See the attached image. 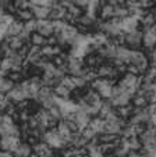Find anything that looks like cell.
<instances>
[{"instance_id":"cell-26","label":"cell","mask_w":156,"mask_h":157,"mask_svg":"<svg viewBox=\"0 0 156 157\" xmlns=\"http://www.w3.org/2000/svg\"><path fill=\"white\" fill-rule=\"evenodd\" d=\"M130 15V10L126 4H118V6L114 7V18H118V20H124Z\"/></svg>"},{"instance_id":"cell-27","label":"cell","mask_w":156,"mask_h":157,"mask_svg":"<svg viewBox=\"0 0 156 157\" xmlns=\"http://www.w3.org/2000/svg\"><path fill=\"white\" fill-rule=\"evenodd\" d=\"M7 78H9L14 85H20L24 79H27L22 71H10L9 74H7Z\"/></svg>"},{"instance_id":"cell-14","label":"cell","mask_w":156,"mask_h":157,"mask_svg":"<svg viewBox=\"0 0 156 157\" xmlns=\"http://www.w3.org/2000/svg\"><path fill=\"white\" fill-rule=\"evenodd\" d=\"M67 14V10L63 9L59 4H54L52 9H50V14H49V20L50 21H64V17Z\"/></svg>"},{"instance_id":"cell-33","label":"cell","mask_w":156,"mask_h":157,"mask_svg":"<svg viewBox=\"0 0 156 157\" xmlns=\"http://www.w3.org/2000/svg\"><path fill=\"white\" fill-rule=\"evenodd\" d=\"M126 72H128V74H133V75H137V77H141V72H139L138 67H137V65H133V64H128V65H127Z\"/></svg>"},{"instance_id":"cell-23","label":"cell","mask_w":156,"mask_h":157,"mask_svg":"<svg viewBox=\"0 0 156 157\" xmlns=\"http://www.w3.org/2000/svg\"><path fill=\"white\" fill-rule=\"evenodd\" d=\"M105 125H106V121L103 118H100V117H94V118L91 120V122H89V127H91L98 135L105 132Z\"/></svg>"},{"instance_id":"cell-3","label":"cell","mask_w":156,"mask_h":157,"mask_svg":"<svg viewBox=\"0 0 156 157\" xmlns=\"http://www.w3.org/2000/svg\"><path fill=\"white\" fill-rule=\"evenodd\" d=\"M142 46L149 52L156 48V25L142 31Z\"/></svg>"},{"instance_id":"cell-21","label":"cell","mask_w":156,"mask_h":157,"mask_svg":"<svg viewBox=\"0 0 156 157\" xmlns=\"http://www.w3.org/2000/svg\"><path fill=\"white\" fill-rule=\"evenodd\" d=\"M99 145H106V143H114V142H118L121 139L118 135H113V133H99L96 136Z\"/></svg>"},{"instance_id":"cell-28","label":"cell","mask_w":156,"mask_h":157,"mask_svg":"<svg viewBox=\"0 0 156 157\" xmlns=\"http://www.w3.org/2000/svg\"><path fill=\"white\" fill-rule=\"evenodd\" d=\"M14 86L15 85L7 77L0 78V93H4V95H7V93H9L10 90L14 88Z\"/></svg>"},{"instance_id":"cell-13","label":"cell","mask_w":156,"mask_h":157,"mask_svg":"<svg viewBox=\"0 0 156 157\" xmlns=\"http://www.w3.org/2000/svg\"><path fill=\"white\" fill-rule=\"evenodd\" d=\"M24 31V22H21V21H18L17 18H15L14 21H13L11 24L7 27V31H6V36L4 38H11V36H18L21 32Z\"/></svg>"},{"instance_id":"cell-19","label":"cell","mask_w":156,"mask_h":157,"mask_svg":"<svg viewBox=\"0 0 156 157\" xmlns=\"http://www.w3.org/2000/svg\"><path fill=\"white\" fill-rule=\"evenodd\" d=\"M32 153H34L32 146L22 140V142L20 143V146L17 147V150L14 151V156L15 157H30Z\"/></svg>"},{"instance_id":"cell-15","label":"cell","mask_w":156,"mask_h":157,"mask_svg":"<svg viewBox=\"0 0 156 157\" xmlns=\"http://www.w3.org/2000/svg\"><path fill=\"white\" fill-rule=\"evenodd\" d=\"M56 131L57 133H59L60 136L63 138V139L66 140V142L68 143V146H70V142H71V138H73V133H71V131L67 128V125H66V122L63 121H59L56 125Z\"/></svg>"},{"instance_id":"cell-20","label":"cell","mask_w":156,"mask_h":157,"mask_svg":"<svg viewBox=\"0 0 156 157\" xmlns=\"http://www.w3.org/2000/svg\"><path fill=\"white\" fill-rule=\"evenodd\" d=\"M14 17L17 18L18 21L24 22V24H25V22H30V21H32V20H35V18H34L32 11H31V9H18Z\"/></svg>"},{"instance_id":"cell-1","label":"cell","mask_w":156,"mask_h":157,"mask_svg":"<svg viewBox=\"0 0 156 157\" xmlns=\"http://www.w3.org/2000/svg\"><path fill=\"white\" fill-rule=\"evenodd\" d=\"M42 142H45L46 145H49L50 147L53 149V150H56V151L63 150V149H66L68 146V143L60 136L59 133H57L56 128L46 131V132L42 135Z\"/></svg>"},{"instance_id":"cell-10","label":"cell","mask_w":156,"mask_h":157,"mask_svg":"<svg viewBox=\"0 0 156 157\" xmlns=\"http://www.w3.org/2000/svg\"><path fill=\"white\" fill-rule=\"evenodd\" d=\"M130 56H131V49H128L127 46H117L116 48V54L113 60H118L120 63L128 65L130 64Z\"/></svg>"},{"instance_id":"cell-4","label":"cell","mask_w":156,"mask_h":157,"mask_svg":"<svg viewBox=\"0 0 156 157\" xmlns=\"http://www.w3.org/2000/svg\"><path fill=\"white\" fill-rule=\"evenodd\" d=\"M6 96H7V99H9L11 103H14V104H18L20 101L30 99V98H28L27 90H25V89H24L21 85H15Z\"/></svg>"},{"instance_id":"cell-29","label":"cell","mask_w":156,"mask_h":157,"mask_svg":"<svg viewBox=\"0 0 156 157\" xmlns=\"http://www.w3.org/2000/svg\"><path fill=\"white\" fill-rule=\"evenodd\" d=\"M80 133H81V136H82V138H85V139L88 140V142H91V140H94L95 138L98 136V133L95 132V131L92 129V128L89 127V125H88V127H86V128H84V129H81V132H80Z\"/></svg>"},{"instance_id":"cell-9","label":"cell","mask_w":156,"mask_h":157,"mask_svg":"<svg viewBox=\"0 0 156 157\" xmlns=\"http://www.w3.org/2000/svg\"><path fill=\"white\" fill-rule=\"evenodd\" d=\"M91 120H92V117L81 109H78L75 113H74V121H75L77 125L80 127V129H84V128L88 127Z\"/></svg>"},{"instance_id":"cell-6","label":"cell","mask_w":156,"mask_h":157,"mask_svg":"<svg viewBox=\"0 0 156 157\" xmlns=\"http://www.w3.org/2000/svg\"><path fill=\"white\" fill-rule=\"evenodd\" d=\"M36 32L41 33L42 36L45 38H49V36L54 35V25H53V21L50 20H42L38 21V25H36Z\"/></svg>"},{"instance_id":"cell-24","label":"cell","mask_w":156,"mask_h":157,"mask_svg":"<svg viewBox=\"0 0 156 157\" xmlns=\"http://www.w3.org/2000/svg\"><path fill=\"white\" fill-rule=\"evenodd\" d=\"M148 104H149V101H148V99L144 95H137L135 93L134 98L131 99V106L134 109H145Z\"/></svg>"},{"instance_id":"cell-11","label":"cell","mask_w":156,"mask_h":157,"mask_svg":"<svg viewBox=\"0 0 156 157\" xmlns=\"http://www.w3.org/2000/svg\"><path fill=\"white\" fill-rule=\"evenodd\" d=\"M100 7H99V18L100 21H110L114 18V7L110 6L107 3H99Z\"/></svg>"},{"instance_id":"cell-35","label":"cell","mask_w":156,"mask_h":157,"mask_svg":"<svg viewBox=\"0 0 156 157\" xmlns=\"http://www.w3.org/2000/svg\"><path fill=\"white\" fill-rule=\"evenodd\" d=\"M0 157H15V156H14V153H11V151L0 149Z\"/></svg>"},{"instance_id":"cell-2","label":"cell","mask_w":156,"mask_h":157,"mask_svg":"<svg viewBox=\"0 0 156 157\" xmlns=\"http://www.w3.org/2000/svg\"><path fill=\"white\" fill-rule=\"evenodd\" d=\"M124 46L131 50H139L142 46V31L135 29L133 32L124 33Z\"/></svg>"},{"instance_id":"cell-32","label":"cell","mask_w":156,"mask_h":157,"mask_svg":"<svg viewBox=\"0 0 156 157\" xmlns=\"http://www.w3.org/2000/svg\"><path fill=\"white\" fill-rule=\"evenodd\" d=\"M36 25H38V20H32V21H30V22H25V24H24V29L27 31V32L32 33L36 31Z\"/></svg>"},{"instance_id":"cell-31","label":"cell","mask_w":156,"mask_h":157,"mask_svg":"<svg viewBox=\"0 0 156 157\" xmlns=\"http://www.w3.org/2000/svg\"><path fill=\"white\" fill-rule=\"evenodd\" d=\"M63 121L66 122V125H67V128L71 131V133H78V132H81L80 127L77 125V122L74 121V120H67V118H64Z\"/></svg>"},{"instance_id":"cell-22","label":"cell","mask_w":156,"mask_h":157,"mask_svg":"<svg viewBox=\"0 0 156 157\" xmlns=\"http://www.w3.org/2000/svg\"><path fill=\"white\" fill-rule=\"evenodd\" d=\"M114 110H116V113H117V116L120 117L121 120H124V121L131 118V116H133V113H134V107L131 106V104L123 106V107H117V109H114Z\"/></svg>"},{"instance_id":"cell-5","label":"cell","mask_w":156,"mask_h":157,"mask_svg":"<svg viewBox=\"0 0 156 157\" xmlns=\"http://www.w3.org/2000/svg\"><path fill=\"white\" fill-rule=\"evenodd\" d=\"M21 142H22V140H21L20 138L0 136V149H4V150H9V151H11V153H14Z\"/></svg>"},{"instance_id":"cell-18","label":"cell","mask_w":156,"mask_h":157,"mask_svg":"<svg viewBox=\"0 0 156 157\" xmlns=\"http://www.w3.org/2000/svg\"><path fill=\"white\" fill-rule=\"evenodd\" d=\"M4 39H6L7 44H9V49L13 52H18L24 44L27 43V42L24 40V39H21L20 36H11V38H4Z\"/></svg>"},{"instance_id":"cell-7","label":"cell","mask_w":156,"mask_h":157,"mask_svg":"<svg viewBox=\"0 0 156 157\" xmlns=\"http://www.w3.org/2000/svg\"><path fill=\"white\" fill-rule=\"evenodd\" d=\"M32 150L38 157H54L56 156V150H53L49 145H46L42 140L36 143L35 146H32Z\"/></svg>"},{"instance_id":"cell-17","label":"cell","mask_w":156,"mask_h":157,"mask_svg":"<svg viewBox=\"0 0 156 157\" xmlns=\"http://www.w3.org/2000/svg\"><path fill=\"white\" fill-rule=\"evenodd\" d=\"M53 95L57 99H60V100H68V99H71V92L64 85H62V83H59V85H56L53 88Z\"/></svg>"},{"instance_id":"cell-25","label":"cell","mask_w":156,"mask_h":157,"mask_svg":"<svg viewBox=\"0 0 156 157\" xmlns=\"http://www.w3.org/2000/svg\"><path fill=\"white\" fill-rule=\"evenodd\" d=\"M30 43L32 44V46L43 48V46H46V38H45V36H42L41 33H38L35 31V32H32L30 35Z\"/></svg>"},{"instance_id":"cell-34","label":"cell","mask_w":156,"mask_h":157,"mask_svg":"<svg viewBox=\"0 0 156 157\" xmlns=\"http://www.w3.org/2000/svg\"><path fill=\"white\" fill-rule=\"evenodd\" d=\"M46 44L47 46H56L57 44V39H56V35H52L46 39Z\"/></svg>"},{"instance_id":"cell-36","label":"cell","mask_w":156,"mask_h":157,"mask_svg":"<svg viewBox=\"0 0 156 157\" xmlns=\"http://www.w3.org/2000/svg\"><path fill=\"white\" fill-rule=\"evenodd\" d=\"M118 2H120V3H123V4H124V3H126V2H127V0H118Z\"/></svg>"},{"instance_id":"cell-37","label":"cell","mask_w":156,"mask_h":157,"mask_svg":"<svg viewBox=\"0 0 156 157\" xmlns=\"http://www.w3.org/2000/svg\"><path fill=\"white\" fill-rule=\"evenodd\" d=\"M0 2H2V0H0Z\"/></svg>"},{"instance_id":"cell-12","label":"cell","mask_w":156,"mask_h":157,"mask_svg":"<svg viewBox=\"0 0 156 157\" xmlns=\"http://www.w3.org/2000/svg\"><path fill=\"white\" fill-rule=\"evenodd\" d=\"M31 11H32L34 18H35V20H38V21L49 20L50 7H45V6H31Z\"/></svg>"},{"instance_id":"cell-8","label":"cell","mask_w":156,"mask_h":157,"mask_svg":"<svg viewBox=\"0 0 156 157\" xmlns=\"http://www.w3.org/2000/svg\"><path fill=\"white\" fill-rule=\"evenodd\" d=\"M82 63H84V65H85L86 68L96 70L98 67H99V65L103 63V59L98 53H91V54H86V56H84Z\"/></svg>"},{"instance_id":"cell-30","label":"cell","mask_w":156,"mask_h":157,"mask_svg":"<svg viewBox=\"0 0 156 157\" xmlns=\"http://www.w3.org/2000/svg\"><path fill=\"white\" fill-rule=\"evenodd\" d=\"M67 13L71 15V17H74V18L77 20V18L80 17V15H82V14H84V10L81 9V7L75 6V4L73 3V4H71V6L67 9Z\"/></svg>"},{"instance_id":"cell-16","label":"cell","mask_w":156,"mask_h":157,"mask_svg":"<svg viewBox=\"0 0 156 157\" xmlns=\"http://www.w3.org/2000/svg\"><path fill=\"white\" fill-rule=\"evenodd\" d=\"M139 22H141V25H142L144 29H148V28H152V27L156 25V17L152 11H146L141 18H139Z\"/></svg>"}]
</instances>
